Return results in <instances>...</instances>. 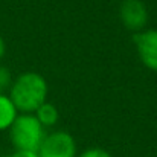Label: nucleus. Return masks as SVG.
I'll return each instance as SVG.
<instances>
[{"label":"nucleus","instance_id":"obj_2","mask_svg":"<svg viewBox=\"0 0 157 157\" xmlns=\"http://www.w3.org/2000/svg\"><path fill=\"white\" fill-rule=\"evenodd\" d=\"M9 140L14 150L38 151L44 137L46 128L38 122L34 113H18L12 125L9 127Z\"/></svg>","mask_w":157,"mask_h":157},{"label":"nucleus","instance_id":"obj_1","mask_svg":"<svg viewBox=\"0 0 157 157\" xmlns=\"http://www.w3.org/2000/svg\"><path fill=\"white\" fill-rule=\"evenodd\" d=\"M49 86L46 78L38 72H23L14 78L8 92L18 113H35V110L48 101Z\"/></svg>","mask_w":157,"mask_h":157},{"label":"nucleus","instance_id":"obj_9","mask_svg":"<svg viewBox=\"0 0 157 157\" xmlns=\"http://www.w3.org/2000/svg\"><path fill=\"white\" fill-rule=\"evenodd\" d=\"M76 157H111V154L104 148H87Z\"/></svg>","mask_w":157,"mask_h":157},{"label":"nucleus","instance_id":"obj_8","mask_svg":"<svg viewBox=\"0 0 157 157\" xmlns=\"http://www.w3.org/2000/svg\"><path fill=\"white\" fill-rule=\"evenodd\" d=\"M12 81H14V78H12L11 70L6 66L0 64V93L9 92V89L12 86Z\"/></svg>","mask_w":157,"mask_h":157},{"label":"nucleus","instance_id":"obj_6","mask_svg":"<svg viewBox=\"0 0 157 157\" xmlns=\"http://www.w3.org/2000/svg\"><path fill=\"white\" fill-rule=\"evenodd\" d=\"M17 116L18 111L8 93H0V131H8Z\"/></svg>","mask_w":157,"mask_h":157},{"label":"nucleus","instance_id":"obj_3","mask_svg":"<svg viewBox=\"0 0 157 157\" xmlns=\"http://www.w3.org/2000/svg\"><path fill=\"white\" fill-rule=\"evenodd\" d=\"M38 157H76V142L73 136L67 131L56 130L48 133L40 150Z\"/></svg>","mask_w":157,"mask_h":157},{"label":"nucleus","instance_id":"obj_7","mask_svg":"<svg viewBox=\"0 0 157 157\" xmlns=\"http://www.w3.org/2000/svg\"><path fill=\"white\" fill-rule=\"evenodd\" d=\"M35 117L38 119V122L44 127V128H51L53 127L56 122H58V119H59V111H58V108H56V105L52 104V102H44V104H41L37 110H35Z\"/></svg>","mask_w":157,"mask_h":157},{"label":"nucleus","instance_id":"obj_4","mask_svg":"<svg viewBox=\"0 0 157 157\" xmlns=\"http://www.w3.org/2000/svg\"><path fill=\"white\" fill-rule=\"evenodd\" d=\"M119 18L125 29L137 34L147 29L148 9L142 0H124L119 6Z\"/></svg>","mask_w":157,"mask_h":157},{"label":"nucleus","instance_id":"obj_10","mask_svg":"<svg viewBox=\"0 0 157 157\" xmlns=\"http://www.w3.org/2000/svg\"><path fill=\"white\" fill-rule=\"evenodd\" d=\"M6 157H38V153L35 151H21V150H14L12 154Z\"/></svg>","mask_w":157,"mask_h":157},{"label":"nucleus","instance_id":"obj_11","mask_svg":"<svg viewBox=\"0 0 157 157\" xmlns=\"http://www.w3.org/2000/svg\"><path fill=\"white\" fill-rule=\"evenodd\" d=\"M5 53H6V43H5V40H3V37L0 35V61L3 59V56H5Z\"/></svg>","mask_w":157,"mask_h":157},{"label":"nucleus","instance_id":"obj_5","mask_svg":"<svg viewBox=\"0 0 157 157\" xmlns=\"http://www.w3.org/2000/svg\"><path fill=\"white\" fill-rule=\"evenodd\" d=\"M133 43L140 63L147 69L157 72V29H144L134 34Z\"/></svg>","mask_w":157,"mask_h":157}]
</instances>
